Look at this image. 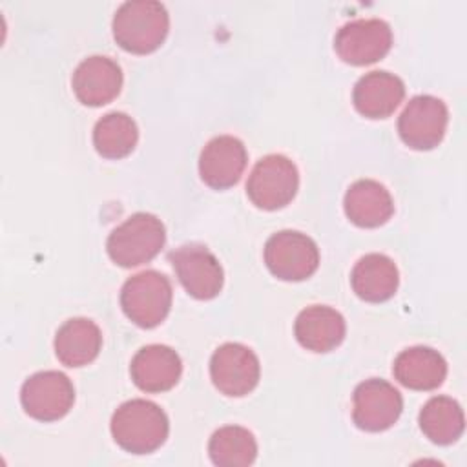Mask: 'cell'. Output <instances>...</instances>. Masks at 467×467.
Wrapping results in <instances>:
<instances>
[{"mask_svg": "<svg viewBox=\"0 0 467 467\" xmlns=\"http://www.w3.org/2000/svg\"><path fill=\"white\" fill-rule=\"evenodd\" d=\"M297 188L299 173L296 164L279 153L257 161L246 182L250 201L263 210H279L286 206L296 197Z\"/></svg>", "mask_w": 467, "mask_h": 467, "instance_id": "obj_5", "label": "cell"}, {"mask_svg": "<svg viewBox=\"0 0 467 467\" xmlns=\"http://www.w3.org/2000/svg\"><path fill=\"white\" fill-rule=\"evenodd\" d=\"M164 239L166 232L161 219L139 212L130 215L109 234L106 248L113 263L133 268L151 261L164 246Z\"/></svg>", "mask_w": 467, "mask_h": 467, "instance_id": "obj_3", "label": "cell"}, {"mask_svg": "<svg viewBox=\"0 0 467 467\" xmlns=\"http://www.w3.org/2000/svg\"><path fill=\"white\" fill-rule=\"evenodd\" d=\"M343 206L347 217L363 228L385 224L394 212V201L389 190L372 179L352 182L345 193Z\"/></svg>", "mask_w": 467, "mask_h": 467, "instance_id": "obj_18", "label": "cell"}, {"mask_svg": "<svg viewBox=\"0 0 467 467\" xmlns=\"http://www.w3.org/2000/svg\"><path fill=\"white\" fill-rule=\"evenodd\" d=\"M102 347L100 328L86 317L67 319L55 336V354L66 367L91 363Z\"/></svg>", "mask_w": 467, "mask_h": 467, "instance_id": "obj_21", "label": "cell"}, {"mask_svg": "<svg viewBox=\"0 0 467 467\" xmlns=\"http://www.w3.org/2000/svg\"><path fill=\"white\" fill-rule=\"evenodd\" d=\"M259 359L241 343L221 345L210 359V376L213 385L226 396H244L259 381Z\"/></svg>", "mask_w": 467, "mask_h": 467, "instance_id": "obj_12", "label": "cell"}, {"mask_svg": "<svg viewBox=\"0 0 467 467\" xmlns=\"http://www.w3.org/2000/svg\"><path fill=\"white\" fill-rule=\"evenodd\" d=\"M265 263L277 279L303 281L317 270L319 250L308 235L281 230L266 241Z\"/></svg>", "mask_w": 467, "mask_h": 467, "instance_id": "obj_6", "label": "cell"}, {"mask_svg": "<svg viewBox=\"0 0 467 467\" xmlns=\"http://www.w3.org/2000/svg\"><path fill=\"white\" fill-rule=\"evenodd\" d=\"M350 283L358 297L368 303L390 299L400 283L394 261L383 254H367L352 268Z\"/></svg>", "mask_w": 467, "mask_h": 467, "instance_id": "obj_20", "label": "cell"}, {"mask_svg": "<svg viewBox=\"0 0 467 467\" xmlns=\"http://www.w3.org/2000/svg\"><path fill=\"white\" fill-rule=\"evenodd\" d=\"M449 111L443 100L432 95L412 97L398 119L401 140L412 150L436 148L447 130Z\"/></svg>", "mask_w": 467, "mask_h": 467, "instance_id": "obj_8", "label": "cell"}, {"mask_svg": "<svg viewBox=\"0 0 467 467\" xmlns=\"http://www.w3.org/2000/svg\"><path fill=\"white\" fill-rule=\"evenodd\" d=\"M352 403L354 423L368 432L392 427L403 410V400L398 389L378 378L359 383L354 390Z\"/></svg>", "mask_w": 467, "mask_h": 467, "instance_id": "obj_11", "label": "cell"}, {"mask_svg": "<svg viewBox=\"0 0 467 467\" xmlns=\"http://www.w3.org/2000/svg\"><path fill=\"white\" fill-rule=\"evenodd\" d=\"M170 423L153 401L130 400L111 416V434L119 447L131 454H150L168 438Z\"/></svg>", "mask_w": 467, "mask_h": 467, "instance_id": "obj_2", "label": "cell"}, {"mask_svg": "<svg viewBox=\"0 0 467 467\" xmlns=\"http://www.w3.org/2000/svg\"><path fill=\"white\" fill-rule=\"evenodd\" d=\"M208 452L219 467H246L255 462L257 443L248 429L226 425L212 434Z\"/></svg>", "mask_w": 467, "mask_h": 467, "instance_id": "obj_23", "label": "cell"}, {"mask_svg": "<svg viewBox=\"0 0 467 467\" xmlns=\"http://www.w3.org/2000/svg\"><path fill=\"white\" fill-rule=\"evenodd\" d=\"M124 314L142 328L162 323L171 306V285L157 270H144L131 275L120 290Z\"/></svg>", "mask_w": 467, "mask_h": 467, "instance_id": "obj_4", "label": "cell"}, {"mask_svg": "<svg viewBox=\"0 0 467 467\" xmlns=\"http://www.w3.org/2000/svg\"><path fill=\"white\" fill-rule=\"evenodd\" d=\"M77 99L86 106H104L111 102L122 88L120 66L109 57L93 55L82 60L71 78Z\"/></svg>", "mask_w": 467, "mask_h": 467, "instance_id": "obj_14", "label": "cell"}, {"mask_svg": "<svg viewBox=\"0 0 467 467\" xmlns=\"http://www.w3.org/2000/svg\"><path fill=\"white\" fill-rule=\"evenodd\" d=\"M173 270L184 290L195 299H212L223 288V268L202 244H182L170 254Z\"/></svg>", "mask_w": 467, "mask_h": 467, "instance_id": "obj_10", "label": "cell"}, {"mask_svg": "<svg viewBox=\"0 0 467 467\" xmlns=\"http://www.w3.org/2000/svg\"><path fill=\"white\" fill-rule=\"evenodd\" d=\"M343 316L323 305H312L299 312L294 323V334L301 347L312 352H328L345 337Z\"/></svg>", "mask_w": 467, "mask_h": 467, "instance_id": "obj_17", "label": "cell"}, {"mask_svg": "<svg viewBox=\"0 0 467 467\" xmlns=\"http://www.w3.org/2000/svg\"><path fill=\"white\" fill-rule=\"evenodd\" d=\"M246 161V148L237 137L219 135L202 148L199 157V173L210 188L224 190L241 179Z\"/></svg>", "mask_w": 467, "mask_h": 467, "instance_id": "obj_13", "label": "cell"}, {"mask_svg": "<svg viewBox=\"0 0 467 467\" xmlns=\"http://www.w3.org/2000/svg\"><path fill=\"white\" fill-rule=\"evenodd\" d=\"M420 427L432 443L449 445L456 441L465 427L460 403L449 396L431 398L420 412Z\"/></svg>", "mask_w": 467, "mask_h": 467, "instance_id": "obj_22", "label": "cell"}, {"mask_svg": "<svg viewBox=\"0 0 467 467\" xmlns=\"http://www.w3.org/2000/svg\"><path fill=\"white\" fill-rule=\"evenodd\" d=\"M392 372L407 389L432 390L443 383L447 363L443 356L431 347H410L396 356Z\"/></svg>", "mask_w": 467, "mask_h": 467, "instance_id": "obj_19", "label": "cell"}, {"mask_svg": "<svg viewBox=\"0 0 467 467\" xmlns=\"http://www.w3.org/2000/svg\"><path fill=\"white\" fill-rule=\"evenodd\" d=\"M139 139L135 120L120 111H111L93 128L95 150L106 159H120L133 151Z\"/></svg>", "mask_w": 467, "mask_h": 467, "instance_id": "obj_24", "label": "cell"}, {"mask_svg": "<svg viewBox=\"0 0 467 467\" xmlns=\"http://www.w3.org/2000/svg\"><path fill=\"white\" fill-rule=\"evenodd\" d=\"M113 38L137 55L155 51L166 38L170 16L166 7L155 0H130L120 4L113 16Z\"/></svg>", "mask_w": 467, "mask_h": 467, "instance_id": "obj_1", "label": "cell"}, {"mask_svg": "<svg viewBox=\"0 0 467 467\" xmlns=\"http://www.w3.org/2000/svg\"><path fill=\"white\" fill-rule=\"evenodd\" d=\"M24 410L38 421L64 418L75 401L71 379L58 370H44L29 376L20 390Z\"/></svg>", "mask_w": 467, "mask_h": 467, "instance_id": "obj_7", "label": "cell"}, {"mask_svg": "<svg viewBox=\"0 0 467 467\" xmlns=\"http://www.w3.org/2000/svg\"><path fill=\"white\" fill-rule=\"evenodd\" d=\"M405 97V84L389 71L365 73L354 86L352 102L368 119H385L400 106Z\"/></svg>", "mask_w": 467, "mask_h": 467, "instance_id": "obj_16", "label": "cell"}, {"mask_svg": "<svg viewBox=\"0 0 467 467\" xmlns=\"http://www.w3.org/2000/svg\"><path fill=\"white\" fill-rule=\"evenodd\" d=\"M392 46V31L385 20L358 18L347 22L334 38L339 58L352 66H367L383 58Z\"/></svg>", "mask_w": 467, "mask_h": 467, "instance_id": "obj_9", "label": "cell"}, {"mask_svg": "<svg viewBox=\"0 0 467 467\" xmlns=\"http://www.w3.org/2000/svg\"><path fill=\"white\" fill-rule=\"evenodd\" d=\"M130 372L140 390L164 392L179 381L182 363L173 348L166 345H148L133 356Z\"/></svg>", "mask_w": 467, "mask_h": 467, "instance_id": "obj_15", "label": "cell"}]
</instances>
